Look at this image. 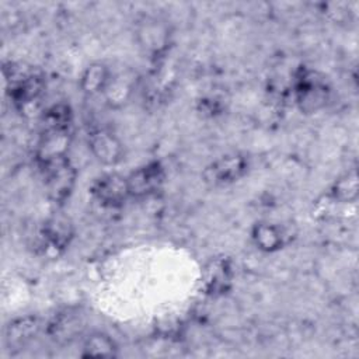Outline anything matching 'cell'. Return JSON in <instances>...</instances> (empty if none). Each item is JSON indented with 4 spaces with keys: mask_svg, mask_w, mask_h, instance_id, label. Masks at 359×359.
I'll return each instance as SVG.
<instances>
[{
    "mask_svg": "<svg viewBox=\"0 0 359 359\" xmlns=\"http://www.w3.org/2000/svg\"><path fill=\"white\" fill-rule=\"evenodd\" d=\"M45 188L53 202H63L72 192L76 170L66 154H53L39 158Z\"/></svg>",
    "mask_w": 359,
    "mask_h": 359,
    "instance_id": "6da1fadb",
    "label": "cell"
},
{
    "mask_svg": "<svg viewBox=\"0 0 359 359\" xmlns=\"http://www.w3.org/2000/svg\"><path fill=\"white\" fill-rule=\"evenodd\" d=\"M4 76L10 83V97L18 105L36 101L43 91V76L34 67H17L10 63V67H4Z\"/></svg>",
    "mask_w": 359,
    "mask_h": 359,
    "instance_id": "7a4b0ae2",
    "label": "cell"
},
{
    "mask_svg": "<svg viewBox=\"0 0 359 359\" xmlns=\"http://www.w3.org/2000/svg\"><path fill=\"white\" fill-rule=\"evenodd\" d=\"M90 192L97 202L107 208H119L130 196L126 177L115 172L98 177L93 182Z\"/></svg>",
    "mask_w": 359,
    "mask_h": 359,
    "instance_id": "3957f363",
    "label": "cell"
},
{
    "mask_svg": "<svg viewBox=\"0 0 359 359\" xmlns=\"http://www.w3.org/2000/svg\"><path fill=\"white\" fill-rule=\"evenodd\" d=\"M164 178L165 172L158 161L147 163L126 177L129 195L133 198L150 196L161 188Z\"/></svg>",
    "mask_w": 359,
    "mask_h": 359,
    "instance_id": "277c9868",
    "label": "cell"
},
{
    "mask_svg": "<svg viewBox=\"0 0 359 359\" xmlns=\"http://www.w3.org/2000/svg\"><path fill=\"white\" fill-rule=\"evenodd\" d=\"M233 276L234 272L229 258H212L202 271V287L209 296H222L230 290Z\"/></svg>",
    "mask_w": 359,
    "mask_h": 359,
    "instance_id": "5b68a950",
    "label": "cell"
},
{
    "mask_svg": "<svg viewBox=\"0 0 359 359\" xmlns=\"http://www.w3.org/2000/svg\"><path fill=\"white\" fill-rule=\"evenodd\" d=\"M247 171V158L238 153L226 154L205 171V180L213 185H226L241 178Z\"/></svg>",
    "mask_w": 359,
    "mask_h": 359,
    "instance_id": "8992f818",
    "label": "cell"
},
{
    "mask_svg": "<svg viewBox=\"0 0 359 359\" xmlns=\"http://www.w3.org/2000/svg\"><path fill=\"white\" fill-rule=\"evenodd\" d=\"M88 147L93 156L105 165H115L123 158V144L114 133L102 128L88 133Z\"/></svg>",
    "mask_w": 359,
    "mask_h": 359,
    "instance_id": "52a82bcc",
    "label": "cell"
},
{
    "mask_svg": "<svg viewBox=\"0 0 359 359\" xmlns=\"http://www.w3.org/2000/svg\"><path fill=\"white\" fill-rule=\"evenodd\" d=\"M296 94L300 108L304 112H314L325 104L327 87L321 79L314 77V74L304 73L299 79Z\"/></svg>",
    "mask_w": 359,
    "mask_h": 359,
    "instance_id": "ba28073f",
    "label": "cell"
},
{
    "mask_svg": "<svg viewBox=\"0 0 359 359\" xmlns=\"http://www.w3.org/2000/svg\"><path fill=\"white\" fill-rule=\"evenodd\" d=\"M137 35L140 43L146 48V50L158 53L163 50L168 42V29L167 27L156 20V18H144L137 29Z\"/></svg>",
    "mask_w": 359,
    "mask_h": 359,
    "instance_id": "9c48e42d",
    "label": "cell"
},
{
    "mask_svg": "<svg viewBox=\"0 0 359 359\" xmlns=\"http://www.w3.org/2000/svg\"><path fill=\"white\" fill-rule=\"evenodd\" d=\"M251 238L257 248L265 252H273L282 248L285 243V236L280 227L272 223H257L252 227Z\"/></svg>",
    "mask_w": 359,
    "mask_h": 359,
    "instance_id": "30bf717a",
    "label": "cell"
},
{
    "mask_svg": "<svg viewBox=\"0 0 359 359\" xmlns=\"http://www.w3.org/2000/svg\"><path fill=\"white\" fill-rule=\"evenodd\" d=\"M73 236L72 223L62 216L49 219L43 226V237L56 251L67 247Z\"/></svg>",
    "mask_w": 359,
    "mask_h": 359,
    "instance_id": "8fae6325",
    "label": "cell"
},
{
    "mask_svg": "<svg viewBox=\"0 0 359 359\" xmlns=\"http://www.w3.org/2000/svg\"><path fill=\"white\" fill-rule=\"evenodd\" d=\"M39 324L35 317H25L10 324L7 330V342L13 349H21L38 332ZM10 348V349H11Z\"/></svg>",
    "mask_w": 359,
    "mask_h": 359,
    "instance_id": "7c38bea8",
    "label": "cell"
},
{
    "mask_svg": "<svg viewBox=\"0 0 359 359\" xmlns=\"http://www.w3.org/2000/svg\"><path fill=\"white\" fill-rule=\"evenodd\" d=\"M111 79V72L104 63H91L86 67L80 79V87L87 94H95L105 90Z\"/></svg>",
    "mask_w": 359,
    "mask_h": 359,
    "instance_id": "4fadbf2b",
    "label": "cell"
},
{
    "mask_svg": "<svg viewBox=\"0 0 359 359\" xmlns=\"http://www.w3.org/2000/svg\"><path fill=\"white\" fill-rule=\"evenodd\" d=\"M118 353L114 339L102 332L91 334L83 345L81 356L84 358H115Z\"/></svg>",
    "mask_w": 359,
    "mask_h": 359,
    "instance_id": "5bb4252c",
    "label": "cell"
},
{
    "mask_svg": "<svg viewBox=\"0 0 359 359\" xmlns=\"http://www.w3.org/2000/svg\"><path fill=\"white\" fill-rule=\"evenodd\" d=\"M72 109L67 104H55L43 114V132L67 133L72 125Z\"/></svg>",
    "mask_w": 359,
    "mask_h": 359,
    "instance_id": "9a60e30c",
    "label": "cell"
},
{
    "mask_svg": "<svg viewBox=\"0 0 359 359\" xmlns=\"http://www.w3.org/2000/svg\"><path fill=\"white\" fill-rule=\"evenodd\" d=\"M358 189H359L358 175L355 171H352L335 181L331 189V195L334 199L339 202H352L358 196Z\"/></svg>",
    "mask_w": 359,
    "mask_h": 359,
    "instance_id": "2e32d148",
    "label": "cell"
}]
</instances>
